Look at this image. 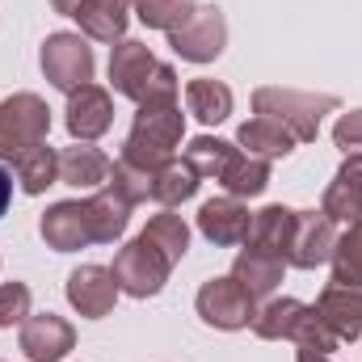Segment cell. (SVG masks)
Returning <instances> with one entry per match:
<instances>
[{"mask_svg":"<svg viewBox=\"0 0 362 362\" xmlns=\"http://www.w3.org/2000/svg\"><path fill=\"white\" fill-rule=\"evenodd\" d=\"M181 135H185V118L177 105H139L131 135L122 144V160L156 173L160 165L173 160V148L181 144Z\"/></svg>","mask_w":362,"mask_h":362,"instance_id":"6da1fadb","label":"cell"},{"mask_svg":"<svg viewBox=\"0 0 362 362\" xmlns=\"http://www.w3.org/2000/svg\"><path fill=\"white\" fill-rule=\"evenodd\" d=\"M253 110L262 118H274L278 127H286L295 135V144H312L320 135V118L337 110V97L333 93H299V89H266L253 93Z\"/></svg>","mask_w":362,"mask_h":362,"instance_id":"7a4b0ae2","label":"cell"},{"mask_svg":"<svg viewBox=\"0 0 362 362\" xmlns=\"http://www.w3.org/2000/svg\"><path fill=\"white\" fill-rule=\"evenodd\" d=\"M51 110L38 93H13L0 101V160H17L25 148L47 144Z\"/></svg>","mask_w":362,"mask_h":362,"instance_id":"3957f363","label":"cell"},{"mask_svg":"<svg viewBox=\"0 0 362 362\" xmlns=\"http://www.w3.org/2000/svg\"><path fill=\"white\" fill-rule=\"evenodd\" d=\"M110 274H114L118 291H127V295H135V299H152V295L165 291V282H169V274H173V262H169L152 240L135 236L131 245H122V249L114 253V270Z\"/></svg>","mask_w":362,"mask_h":362,"instance_id":"277c9868","label":"cell"},{"mask_svg":"<svg viewBox=\"0 0 362 362\" xmlns=\"http://www.w3.org/2000/svg\"><path fill=\"white\" fill-rule=\"evenodd\" d=\"M194 308H198V316H202L211 329H223V333H232V329H249L253 316H257V299H253L232 274H228V278H211V282H202Z\"/></svg>","mask_w":362,"mask_h":362,"instance_id":"5b68a950","label":"cell"},{"mask_svg":"<svg viewBox=\"0 0 362 362\" xmlns=\"http://www.w3.org/2000/svg\"><path fill=\"white\" fill-rule=\"evenodd\" d=\"M93 47L81 34H51L42 42V72L59 93H76L93 85Z\"/></svg>","mask_w":362,"mask_h":362,"instance_id":"8992f818","label":"cell"},{"mask_svg":"<svg viewBox=\"0 0 362 362\" xmlns=\"http://www.w3.org/2000/svg\"><path fill=\"white\" fill-rule=\"evenodd\" d=\"M223 42H228V21H223V13H219L215 4L194 8L177 30H169V47L177 51L181 59H189V64H211V59H219Z\"/></svg>","mask_w":362,"mask_h":362,"instance_id":"52a82bcc","label":"cell"},{"mask_svg":"<svg viewBox=\"0 0 362 362\" xmlns=\"http://www.w3.org/2000/svg\"><path fill=\"white\" fill-rule=\"evenodd\" d=\"M156 68H160V59H156L144 42H135V38H122V42L110 51V85H114V93L131 97L135 105L144 101V93L152 85Z\"/></svg>","mask_w":362,"mask_h":362,"instance_id":"ba28073f","label":"cell"},{"mask_svg":"<svg viewBox=\"0 0 362 362\" xmlns=\"http://www.w3.org/2000/svg\"><path fill=\"white\" fill-rule=\"evenodd\" d=\"M333 245H337V232H333V219L325 211H299L295 215V240H291V253H286V266H299V270H316L333 257Z\"/></svg>","mask_w":362,"mask_h":362,"instance_id":"9c48e42d","label":"cell"},{"mask_svg":"<svg viewBox=\"0 0 362 362\" xmlns=\"http://www.w3.org/2000/svg\"><path fill=\"white\" fill-rule=\"evenodd\" d=\"M76 346V329L55 316V312H42V316H30L21 325V354L30 362H64Z\"/></svg>","mask_w":362,"mask_h":362,"instance_id":"30bf717a","label":"cell"},{"mask_svg":"<svg viewBox=\"0 0 362 362\" xmlns=\"http://www.w3.org/2000/svg\"><path fill=\"white\" fill-rule=\"evenodd\" d=\"M198 232L211 240V245H245L249 232H253V215L240 198L223 194V198H211L198 206Z\"/></svg>","mask_w":362,"mask_h":362,"instance_id":"8fae6325","label":"cell"},{"mask_svg":"<svg viewBox=\"0 0 362 362\" xmlns=\"http://www.w3.org/2000/svg\"><path fill=\"white\" fill-rule=\"evenodd\" d=\"M118 299V282L105 266H81L68 274V303L85 316V320H101L114 312Z\"/></svg>","mask_w":362,"mask_h":362,"instance_id":"7c38bea8","label":"cell"},{"mask_svg":"<svg viewBox=\"0 0 362 362\" xmlns=\"http://www.w3.org/2000/svg\"><path fill=\"white\" fill-rule=\"evenodd\" d=\"M114 127V101L101 85H85V89L68 93V131L72 139L93 144Z\"/></svg>","mask_w":362,"mask_h":362,"instance_id":"4fadbf2b","label":"cell"},{"mask_svg":"<svg viewBox=\"0 0 362 362\" xmlns=\"http://www.w3.org/2000/svg\"><path fill=\"white\" fill-rule=\"evenodd\" d=\"M38 232H42V240L55 253H76V249L93 245L85 202H55V206H47V215L38 219Z\"/></svg>","mask_w":362,"mask_h":362,"instance_id":"5bb4252c","label":"cell"},{"mask_svg":"<svg viewBox=\"0 0 362 362\" xmlns=\"http://www.w3.org/2000/svg\"><path fill=\"white\" fill-rule=\"evenodd\" d=\"M316 316L325 320V329L337 341H354L362 337V286H337L329 282L316 299Z\"/></svg>","mask_w":362,"mask_h":362,"instance_id":"9a60e30c","label":"cell"},{"mask_svg":"<svg viewBox=\"0 0 362 362\" xmlns=\"http://www.w3.org/2000/svg\"><path fill=\"white\" fill-rule=\"evenodd\" d=\"M320 211L333 223H362V152L346 156V165L337 169V177L329 181Z\"/></svg>","mask_w":362,"mask_h":362,"instance_id":"2e32d148","label":"cell"},{"mask_svg":"<svg viewBox=\"0 0 362 362\" xmlns=\"http://www.w3.org/2000/svg\"><path fill=\"white\" fill-rule=\"evenodd\" d=\"M282 270H286V262L278 253H270V249H257V245H245L236 253V262H232V278L253 299H270L278 291V282H282Z\"/></svg>","mask_w":362,"mask_h":362,"instance_id":"e0dca14e","label":"cell"},{"mask_svg":"<svg viewBox=\"0 0 362 362\" xmlns=\"http://www.w3.org/2000/svg\"><path fill=\"white\" fill-rule=\"evenodd\" d=\"M72 17L81 21V34H89L97 42H122L127 38V0H81L72 8Z\"/></svg>","mask_w":362,"mask_h":362,"instance_id":"ac0fdd59","label":"cell"},{"mask_svg":"<svg viewBox=\"0 0 362 362\" xmlns=\"http://www.w3.org/2000/svg\"><path fill=\"white\" fill-rule=\"evenodd\" d=\"M85 211H89L93 245H114L131 223V202H122L114 189H97L93 198H85Z\"/></svg>","mask_w":362,"mask_h":362,"instance_id":"d6986e66","label":"cell"},{"mask_svg":"<svg viewBox=\"0 0 362 362\" xmlns=\"http://www.w3.org/2000/svg\"><path fill=\"white\" fill-rule=\"evenodd\" d=\"M236 144L249 148V156H262V160H278V156H291L295 152V135L286 127H278L274 118H262V114L249 118V122H240Z\"/></svg>","mask_w":362,"mask_h":362,"instance_id":"ffe728a7","label":"cell"},{"mask_svg":"<svg viewBox=\"0 0 362 362\" xmlns=\"http://www.w3.org/2000/svg\"><path fill=\"white\" fill-rule=\"evenodd\" d=\"M295 215H299V211H291V206H266V211H257V215H253V232H249L245 245L270 249V253H278V257L286 262L291 240H295Z\"/></svg>","mask_w":362,"mask_h":362,"instance_id":"44dd1931","label":"cell"},{"mask_svg":"<svg viewBox=\"0 0 362 362\" xmlns=\"http://www.w3.org/2000/svg\"><path fill=\"white\" fill-rule=\"evenodd\" d=\"M110 177V156L93 144H76L68 152H59V181L76 185V189H93Z\"/></svg>","mask_w":362,"mask_h":362,"instance_id":"7402d4cb","label":"cell"},{"mask_svg":"<svg viewBox=\"0 0 362 362\" xmlns=\"http://www.w3.org/2000/svg\"><path fill=\"white\" fill-rule=\"evenodd\" d=\"M232 89L223 85V81H206V76H198V81H189L185 85V105H189V114L198 118V122H206V127H215V122H223L228 114H232Z\"/></svg>","mask_w":362,"mask_h":362,"instance_id":"603a6c76","label":"cell"},{"mask_svg":"<svg viewBox=\"0 0 362 362\" xmlns=\"http://www.w3.org/2000/svg\"><path fill=\"white\" fill-rule=\"evenodd\" d=\"M236 156H240V148L228 144V139H215V135H198V139H189V148H185V165H189L198 177H211V181L223 177Z\"/></svg>","mask_w":362,"mask_h":362,"instance_id":"cb8c5ba5","label":"cell"},{"mask_svg":"<svg viewBox=\"0 0 362 362\" xmlns=\"http://www.w3.org/2000/svg\"><path fill=\"white\" fill-rule=\"evenodd\" d=\"M13 169H17V181H21L25 194H42L47 185L59 181V152L47 148V144H34L13 160Z\"/></svg>","mask_w":362,"mask_h":362,"instance_id":"d4e9b609","label":"cell"},{"mask_svg":"<svg viewBox=\"0 0 362 362\" xmlns=\"http://www.w3.org/2000/svg\"><path fill=\"white\" fill-rule=\"evenodd\" d=\"M308 316V303H299V299H270L266 308H257V316H253V333L257 337H266V341H291V333H295V325Z\"/></svg>","mask_w":362,"mask_h":362,"instance_id":"484cf974","label":"cell"},{"mask_svg":"<svg viewBox=\"0 0 362 362\" xmlns=\"http://www.w3.org/2000/svg\"><path fill=\"white\" fill-rule=\"evenodd\" d=\"M139 236H144V240H152V245L173 262V266L189 253V228H185V219H181V215H173V206H165L160 215H152V219H148V228H144Z\"/></svg>","mask_w":362,"mask_h":362,"instance_id":"4316f807","label":"cell"},{"mask_svg":"<svg viewBox=\"0 0 362 362\" xmlns=\"http://www.w3.org/2000/svg\"><path fill=\"white\" fill-rule=\"evenodd\" d=\"M219 185H223L232 198H257V194L270 185V160L240 152V156L228 165V173L219 177Z\"/></svg>","mask_w":362,"mask_h":362,"instance_id":"83f0119b","label":"cell"},{"mask_svg":"<svg viewBox=\"0 0 362 362\" xmlns=\"http://www.w3.org/2000/svg\"><path fill=\"white\" fill-rule=\"evenodd\" d=\"M198 194V173L185 165V160H169L152 173V198L160 206H177V202H189Z\"/></svg>","mask_w":362,"mask_h":362,"instance_id":"f1b7e54d","label":"cell"},{"mask_svg":"<svg viewBox=\"0 0 362 362\" xmlns=\"http://www.w3.org/2000/svg\"><path fill=\"white\" fill-rule=\"evenodd\" d=\"M333 282L337 286H362V223H350L346 236L333 245Z\"/></svg>","mask_w":362,"mask_h":362,"instance_id":"f546056e","label":"cell"},{"mask_svg":"<svg viewBox=\"0 0 362 362\" xmlns=\"http://www.w3.org/2000/svg\"><path fill=\"white\" fill-rule=\"evenodd\" d=\"M105 189H114L122 202H148L152 198V169H139V165H131V160H114L110 165V177H105Z\"/></svg>","mask_w":362,"mask_h":362,"instance_id":"4dcf8cb0","label":"cell"},{"mask_svg":"<svg viewBox=\"0 0 362 362\" xmlns=\"http://www.w3.org/2000/svg\"><path fill=\"white\" fill-rule=\"evenodd\" d=\"M135 17L148 25V30H177L181 21L194 13V0H131Z\"/></svg>","mask_w":362,"mask_h":362,"instance_id":"1f68e13d","label":"cell"},{"mask_svg":"<svg viewBox=\"0 0 362 362\" xmlns=\"http://www.w3.org/2000/svg\"><path fill=\"white\" fill-rule=\"evenodd\" d=\"M291 341H295L299 350H312V354H333V350H337V337L325 329V320L316 316V308H308V316L295 325Z\"/></svg>","mask_w":362,"mask_h":362,"instance_id":"d6a6232c","label":"cell"},{"mask_svg":"<svg viewBox=\"0 0 362 362\" xmlns=\"http://www.w3.org/2000/svg\"><path fill=\"white\" fill-rule=\"evenodd\" d=\"M30 320V286L25 282H4L0 286V329L25 325Z\"/></svg>","mask_w":362,"mask_h":362,"instance_id":"836d02e7","label":"cell"},{"mask_svg":"<svg viewBox=\"0 0 362 362\" xmlns=\"http://www.w3.org/2000/svg\"><path fill=\"white\" fill-rule=\"evenodd\" d=\"M177 72L169 68V64H160L156 68V76H152V85H148V93H144V101L139 105H177Z\"/></svg>","mask_w":362,"mask_h":362,"instance_id":"e575fe53","label":"cell"},{"mask_svg":"<svg viewBox=\"0 0 362 362\" xmlns=\"http://www.w3.org/2000/svg\"><path fill=\"white\" fill-rule=\"evenodd\" d=\"M333 144H337L346 156H358L362 152V110H350V114L337 118V127H333Z\"/></svg>","mask_w":362,"mask_h":362,"instance_id":"d590c367","label":"cell"},{"mask_svg":"<svg viewBox=\"0 0 362 362\" xmlns=\"http://www.w3.org/2000/svg\"><path fill=\"white\" fill-rule=\"evenodd\" d=\"M8 198H13V177H8V173L0 169V215L8 211Z\"/></svg>","mask_w":362,"mask_h":362,"instance_id":"8d00e7d4","label":"cell"},{"mask_svg":"<svg viewBox=\"0 0 362 362\" xmlns=\"http://www.w3.org/2000/svg\"><path fill=\"white\" fill-rule=\"evenodd\" d=\"M76 4H81V0H51V8H55V13H64V17H72V8H76Z\"/></svg>","mask_w":362,"mask_h":362,"instance_id":"74e56055","label":"cell"},{"mask_svg":"<svg viewBox=\"0 0 362 362\" xmlns=\"http://www.w3.org/2000/svg\"><path fill=\"white\" fill-rule=\"evenodd\" d=\"M299 362H329V354H312V350H299Z\"/></svg>","mask_w":362,"mask_h":362,"instance_id":"f35d334b","label":"cell"}]
</instances>
